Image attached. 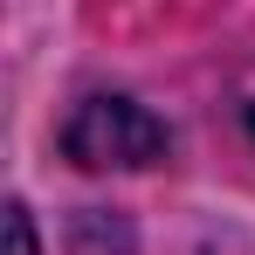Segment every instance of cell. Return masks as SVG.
Instances as JSON below:
<instances>
[{
	"label": "cell",
	"instance_id": "cell-1",
	"mask_svg": "<svg viewBox=\"0 0 255 255\" xmlns=\"http://www.w3.org/2000/svg\"><path fill=\"white\" fill-rule=\"evenodd\" d=\"M166 125L131 97H83L62 125V152L83 172H138L166 159Z\"/></svg>",
	"mask_w": 255,
	"mask_h": 255
},
{
	"label": "cell",
	"instance_id": "cell-2",
	"mask_svg": "<svg viewBox=\"0 0 255 255\" xmlns=\"http://www.w3.org/2000/svg\"><path fill=\"white\" fill-rule=\"evenodd\" d=\"M7 255H42V249H35V221H28L21 200L7 207Z\"/></svg>",
	"mask_w": 255,
	"mask_h": 255
},
{
	"label": "cell",
	"instance_id": "cell-3",
	"mask_svg": "<svg viewBox=\"0 0 255 255\" xmlns=\"http://www.w3.org/2000/svg\"><path fill=\"white\" fill-rule=\"evenodd\" d=\"M249 138H255V104H249Z\"/></svg>",
	"mask_w": 255,
	"mask_h": 255
}]
</instances>
